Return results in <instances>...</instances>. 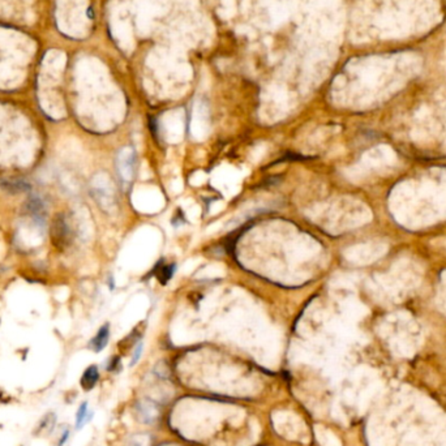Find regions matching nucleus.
<instances>
[{"instance_id":"f257e3e1","label":"nucleus","mask_w":446,"mask_h":446,"mask_svg":"<svg viewBox=\"0 0 446 446\" xmlns=\"http://www.w3.org/2000/svg\"><path fill=\"white\" fill-rule=\"evenodd\" d=\"M50 237H51L54 247L59 249V251H63V249H65L69 245L72 239V231L65 214L58 213L54 217L51 223Z\"/></svg>"},{"instance_id":"f03ea898","label":"nucleus","mask_w":446,"mask_h":446,"mask_svg":"<svg viewBox=\"0 0 446 446\" xmlns=\"http://www.w3.org/2000/svg\"><path fill=\"white\" fill-rule=\"evenodd\" d=\"M24 213L28 214L33 221L37 222L41 226L43 225L44 218H46V214H47V208H46V204H44L43 200L40 196L32 194L26 200V202H25Z\"/></svg>"},{"instance_id":"7ed1b4c3","label":"nucleus","mask_w":446,"mask_h":446,"mask_svg":"<svg viewBox=\"0 0 446 446\" xmlns=\"http://www.w3.org/2000/svg\"><path fill=\"white\" fill-rule=\"evenodd\" d=\"M138 419L145 424H153L159 418V406L151 399H141L136 403Z\"/></svg>"},{"instance_id":"20e7f679","label":"nucleus","mask_w":446,"mask_h":446,"mask_svg":"<svg viewBox=\"0 0 446 446\" xmlns=\"http://www.w3.org/2000/svg\"><path fill=\"white\" fill-rule=\"evenodd\" d=\"M136 154L133 149H124L118 157V170L124 180H130L134 174Z\"/></svg>"},{"instance_id":"39448f33","label":"nucleus","mask_w":446,"mask_h":446,"mask_svg":"<svg viewBox=\"0 0 446 446\" xmlns=\"http://www.w3.org/2000/svg\"><path fill=\"white\" fill-rule=\"evenodd\" d=\"M99 381V369L97 365H89V367L84 371L81 379H80V385L85 391L93 390Z\"/></svg>"},{"instance_id":"423d86ee","label":"nucleus","mask_w":446,"mask_h":446,"mask_svg":"<svg viewBox=\"0 0 446 446\" xmlns=\"http://www.w3.org/2000/svg\"><path fill=\"white\" fill-rule=\"evenodd\" d=\"M108 340H110V325L106 324L97 332L94 338L90 340L89 347L94 352H101L106 348Z\"/></svg>"},{"instance_id":"0eeeda50","label":"nucleus","mask_w":446,"mask_h":446,"mask_svg":"<svg viewBox=\"0 0 446 446\" xmlns=\"http://www.w3.org/2000/svg\"><path fill=\"white\" fill-rule=\"evenodd\" d=\"M0 187L4 190L5 192H8V193H12V194L32 191V184L26 182V180H21V179L0 180Z\"/></svg>"},{"instance_id":"6e6552de","label":"nucleus","mask_w":446,"mask_h":446,"mask_svg":"<svg viewBox=\"0 0 446 446\" xmlns=\"http://www.w3.org/2000/svg\"><path fill=\"white\" fill-rule=\"evenodd\" d=\"M93 414L89 412L87 402H83L76 411V429H81L85 424L91 419Z\"/></svg>"},{"instance_id":"1a4fd4ad","label":"nucleus","mask_w":446,"mask_h":446,"mask_svg":"<svg viewBox=\"0 0 446 446\" xmlns=\"http://www.w3.org/2000/svg\"><path fill=\"white\" fill-rule=\"evenodd\" d=\"M175 266L174 265H167V266H163L161 269V272H159V280L162 282V283H166L167 280L170 279L172 274H174Z\"/></svg>"},{"instance_id":"9d476101","label":"nucleus","mask_w":446,"mask_h":446,"mask_svg":"<svg viewBox=\"0 0 446 446\" xmlns=\"http://www.w3.org/2000/svg\"><path fill=\"white\" fill-rule=\"evenodd\" d=\"M127 446H149V438L144 436H134L128 441Z\"/></svg>"},{"instance_id":"9b49d317","label":"nucleus","mask_w":446,"mask_h":446,"mask_svg":"<svg viewBox=\"0 0 446 446\" xmlns=\"http://www.w3.org/2000/svg\"><path fill=\"white\" fill-rule=\"evenodd\" d=\"M119 368H120V358H119V356L111 358L110 361H108L106 365V369L108 372H116Z\"/></svg>"},{"instance_id":"f8f14e48","label":"nucleus","mask_w":446,"mask_h":446,"mask_svg":"<svg viewBox=\"0 0 446 446\" xmlns=\"http://www.w3.org/2000/svg\"><path fill=\"white\" fill-rule=\"evenodd\" d=\"M141 354H142V343H138L137 347L134 348L133 356H132V360H130V365H134V364L137 363L138 360H140V358H141Z\"/></svg>"},{"instance_id":"ddd939ff","label":"nucleus","mask_w":446,"mask_h":446,"mask_svg":"<svg viewBox=\"0 0 446 446\" xmlns=\"http://www.w3.org/2000/svg\"><path fill=\"white\" fill-rule=\"evenodd\" d=\"M68 438H69V429H64V432L60 434L59 442H58V446H63L65 442L68 441Z\"/></svg>"}]
</instances>
